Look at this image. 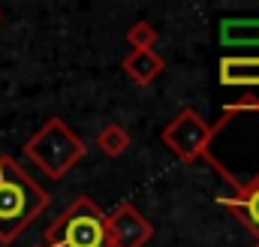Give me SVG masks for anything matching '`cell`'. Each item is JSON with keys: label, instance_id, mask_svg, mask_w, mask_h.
<instances>
[{"label": "cell", "instance_id": "cell-1", "mask_svg": "<svg viewBox=\"0 0 259 247\" xmlns=\"http://www.w3.org/2000/svg\"><path fill=\"white\" fill-rule=\"evenodd\" d=\"M49 205L52 193L15 157L0 151V244H12Z\"/></svg>", "mask_w": 259, "mask_h": 247}, {"label": "cell", "instance_id": "cell-2", "mask_svg": "<svg viewBox=\"0 0 259 247\" xmlns=\"http://www.w3.org/2000/svg\"><path fill=\"white\" fill-rule=\"evenodd\" d=\"M24 157L49 178V181H61L69 175V169H75V163H81L88 157V145L81 136H75L69 130L64 118H49L27 142H24Z\"/></svg>", "mask_w": 259, "mask_h": 247}, {"label": "cell", "instance_id": "cell-3", "mask_svg": "<svg viewBox=\"0 0 259 247\" xmlns=\"http://www.w3.org/2000/svg\"><path fill=\"white\" fill-rule=\"evenodd\" d=\"M42 247H109L106 211L91 196H75L46 226Z\"/></svg>", "mask_w": 259, "mask_h": 247}, {"label": "cell", "instance_id": "cell-4", "mask_svg": "<svg viewBox=\"0 0 259 247\" xmlns=\"http://www.w3.org/2000/svg\"><path fill=\"white\" fill-rule=\"evenodd\" d=\"M160 139L181 163H199V160H205V154H211L214 130L202 118L199 109L187 106L160 130Z\"/></svg>", "mask_w": 259, "mask_h": 247}, {"label": "cell", "instance_id": "cell-5", "mask_svg": "<svg viewBox=\"0 0 259 247\" xmlns=\"http://www.w3.org/2000/svg\"><path fill=\"white\" fill-rule=\"evenodd\" d=\"M106 235L109 247H145L154 238V223L133 202H118L106 214Z\"/></svg>", "mask_w": 259, "mask_h": 247}, {"label": "cell", "instance_id": "cell-6", "mask_svg": "<svg viewBox=\"0 0 259 247\" xmlns=\"http://www.w3.org/2000/svg\"><path fill=\"white\" fill-rule=\"evenodd\" d=\"M232 193L217 196V205L229 208L235 220L256 238L259 244V172H253L247 181H229Z\"/></svg>", "mask_w": 259, "mask_h": 247}, {"label": "cell", "instance_id": "cell-7", "mask_svg": "<svg viewBox=\"0 0 259 247\" xmlns=\"http://www.w3.org/2000/svg\"><path fill=\"white\" fill-rule=\"evenodd\" d=\"M217 78L226 88H259V55H226L217 63Z\"/></svg>", "mask_w": 259, "mask_h": 247}, {"label": "cell", "instance_id": "cell-8", "mask_svg": "<svg viewBox=\"0 0 259 247\" xmlns=\"http://www.w3.org/2000/svg\"><path fill=\"white\" fill-rule=\"evenodd\" d=\"M121 69L127 72L130 81H136L139 88L154 85V78L166 69V61L157 52H130L127 58L121 61Z\"/></svg>", "mask_w": 259, "mask_h": 247}, {"label": "cell", "instance_id": "cell-9", "mask_svg": "<svg viewBox=\"0 0 259 247\" xmlns=\"http://www.w3.org/2000/svg\"><path fill=\"white\" fill-rule=\"evenodd\" d=\"M220 43L226 49H253L259 46V18H223Z\"/></svg>", "mask_w": 259, "mask_h": 247}, {"label": "cell", "instance_id": "cell-10", "mask_svg": "<svg viewBox=\"0 0 259 247\" xmlns=\"http://www.w3.org/2000/svg\"><path fill=\"white\" fill-rule=\"evenodd\" d=\"M130 145H133V139H130V133L121 124H106V127L97 133V148H100L106 157H112V160L121 157Z\"/></svg>", "mask_w": 259, "mask_h": 247}, {"label": "cell", "instance_id": "cell-11", "mask_svg": "<svg viewBox=\"0 0 259 247\" xmlns=\"http://www.w3.org/2000/svg\"><path fill=\"white\" fill-rule=\"evenodd\" d=\"M157 39H160V33H157L154 24H148V21H136L127 30V43H130L133 52H154Z\"/></svg>", "mask_w": 259, "mask_h": 247}, {"label": "cell", "instance_id": "cell-12", "mask_svg": "<svg viewBox=\"0 0 259 247\" xmlns=\"http://www.w3.org/2000/svg\"><path fill=\"white\" fill-rule=\"evenodd\" d=\"M253 247H259V244H253Z\"/></svg>", "mask_w": 259, "mask_h": 247}, {"label": "cell", "instance_id": "cell-13", "mask_svg": "<svg viewBox=\"0 0 259 247\" xmlns=\"http://www.w3.org/2000/svg\"><path fill=\"white\" fill-rule=\"evenodd\" d=\"M0 15H3V12H0Z\"/></svg>", "mask_w": 259, "mask_h": 247}, {"label": "cell", "instance_id": "cell-14", "mask_svg": "<svg viewBox=\"0 0 259 247\" xmlns=\"http://www.w3.org/2000/svg\"><path fill=\"white\" fill-rule=\"evenodd\" d=\"M39 247H42V244H39Z\"/></svg>", "mask_w": 259, "mask_h": 247}]
</instances>
